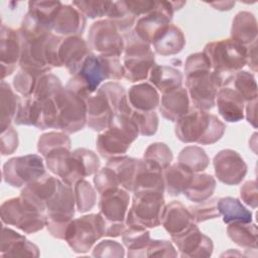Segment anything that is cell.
Returning <instances> with one entry per match:
<instances>
[{"instance_id":"obj_1","label":"cell","mask_w":258,"mask_h":258,"mask_svg":"<svg viewBox=\"0 0 258 258\" xmlns=\"http://www.w3.org/2000/svg\"><path fill=\"white\" fill-rule=\"evenodd\" d=\"M122 78L124 68L119 57L96 55L91 52L66 88L87 100L104 80L119 81Z\"/></svg>"},{"instance_id":"obj_2","label":"cell","mask_w":258,"mask_h":258,"mask_svg":"<svg viewBox=\"0 0 258 258\" xmlns=\"http://www.w3.org/2000/svg\"><path fill=\"white\" fill-rule=\"evenodd\" d=\"M203 52L210 61L218 88L232 85L236 73L247 64V48L233 39L210 42Z\"/></svg>"},{"instance_id":"obj_3","label":"cell","mask_w":258,"mask_h":258,"mask_svg":"<svg viewBox=\"0 0 258 258\" xmlns=\"http://www.w3.org/2000/svg\"><path fill=\"white\" fill-rule=\"evenodd\" d=\"M45 159L48 169L68 185L97 172L100 166L98 156L85 148H78L73 152L69 148H62L47 155Z\"/></svg>"},{"instance_id":"obj_4","label":"cell","mask_w":258,"mask_h":258,"mask_svg":"<svg viewBox=\"0 0 258 258\" xmlns=\"http://www.w3.org/2000/svg\"><path fill=\"white\" fill-rule=\"evenodd\" d=\"M225 124L216 116L192 107L176 121L175 135L184 143L202 145L217 142L224 134Z\"/></svg>"},{"instance_id":"obj_5","label":"cell","mask_w":258,"mask_h":258,"mask_svg":"<svg viewBox=\"0 0 258 258\" xmlns=\"http://www.w3.org/2000/svg\"><path fill=\"white\" fill-rule=\"evenodd\" d=\"M124 88L116 82H108L86 100L87 124L95 131L107 129L118 112Z\"/></svg>"},{"instance_id":"obj_6","label":"cell","mask_w":258,"mask_h":258,"mask_svg":"<svg viewBox=\"0 0 258 258\" xmlns=\"http://www.w3.org/2000/svg\"><path fill=\"white\" fill-rule=\"evenodd\" d=\"M138 135V128L128 113L118 111L110 126L99 134L97 150L104 158L122 155Z\"/></svg>"},{"instance_id":"obj_7","label":"cell","mask_w":258,"mask_h":258,"mask_svg":"<svg viewBox=\"0 0 258 258\" xmlns=\"http://www.w3.org/2000/svg\"><path fill=\"white\" fill-rule=\"evenodd\" d=\"M124 42V78L130 82L147 79L155 64L154 53L150 49V44L142 40L135 31L126 32Z\"/></svg>"},{"instance_id":"obj_8","label":"cell","mask_w":258,"mask_h":258,"mask_svg":"<svg viewBox=\"0 0 258 258\" xmlns=\"http://www.w3.org/2000/svg\"><path fill=\"white\" fill-rule=\"evenodd\" d=\"M56 122L55 129L66 133H75L87 123L86 100L68 88H62L54 97Z\"/></svg>"},{"instance_id":"obj_9","label":"cell","mask_w":258,"mask_h":258,"mask_svg":"<svg viewBox=\"0 0 258 258\" xmlns=\"http://www.w3.org/2000/svg\"><path fill=\"white\" fill-rule=\"evenodd\" d=\"M164 209L163 192L157 190H139L134 192L132 206L127 213L126 226L154 228L161 224Z\"/></svg>"},{"instance_id":"obj_10","label":"cell","mask_w":258,"mask_h":258,"mask_svg":"<svg viewBox=\"0 0 258 258\" xmlns=\"http://www.w3.org/2000/svg\"><path fill=\"white\" fill-rule=\"evenodd\" d=\"M1 220L30 234L41 230L46 225V215L24 198H14L1 206Z\"/></svg>"},{"instance_id":"obj_11","label":"cell","mask_w":258,"mask_h":258,"mask_svg":"<svg viewBox=\"0 0 258 258\" xmlns=\"http://www.w3.org/2000/svg\"><path fill=\"white\" fill-rule=\"evenodd\" d=\"M105 220L100 214H91L73 220L66 233V241L78 253L89 251L92 246L105 236Z\"/></svg>"},{"instance_id":"obj_12","label":"cell","mask_w":258,"mask_h":258,"mask_svg":"<svg viewBox=\"0 0 258 258\" xmlns=\"http://www.w3.org/2000/svg\"><path fill=\"white\" fill-rule=\"evenodd\" d=\"M45 175V169L40 156L35 154L9 159L3 166L5 182L20 187L27 185Z\"/></svg>"},{"instance_id":"obj_13","label":"cell","mask_w":258,"mask_h":258,"mask_svg":"<svg viewBox=\"0 0 258 258\" xmlns=\"http://www.w3.org/2000/svg\"><path fill=\"white\" fill-rule=\"evenodd\" d=\"M89 46L99 55L119 57L124 51V38L110 20H99L90 28Z\"/></svg>"},{"instance_id":"obj_14","label":"cell","mask_w":258,"mask_h":258,"mask_svg":"<svg viewBox=\"0 0 258 258\" xmlns=\"http://www.w3.org/2000/svg\"><path fill=\"white\" fill-rule=\"evenodd\" d=\"M185 85L195 108L206 111L215 106L218 86L211 70L187 74Z\"/></svg>"},{"instance_id":"obj_15","label":"cell","mask_w":258,"mask_h":258,"mask_svg":"<svg viewBox=\"0 0 258 258\" xmlns=\"http://www.w3.org/2000/svg\"><path fill=\"white\" fill-rule=\"evenodd\" d=\"M173 12L174 8L171 2H156L155 8L151 12L141 16L137 20L134 30L135 33L142 40L150 44L155 36L169 25Z\"/></svg>"},{"instance_id":"obj_16","label":"cell","mask_w":258,"mask_h":258,"mask_svg":"<svg viewBox=\"0 0 258 258\" xmlns=\"http://www.w3.org/2000/svg\"><path fill=\"white\" fill-rule=\"evenodd\" d=\"M214 166L218 179L229 185L240 183L247 172L245 161L232 149H224L216 154Z\"/></svg>"},{"instance_id":"obj_17","label":"cell","mask_w":258,"mask_h":258,"mask_svg":"<svg viewBox=\"0 0 258 258\" xmlns=\"http://www.w3.org/2000/svg\"><path fill=\"white\" fill-rule=\"evenodd\" d=\"M171 239L182 257H209L212 255V240L204 235L196 224Z\"/></svg>"},{"instance_id":"obj_18","label":"cell","mask_w":258,"mask_h":258,"mask_svg":"<svg viewBox=\"0 0 258 258\" xmlns=\"http://www.w3.org/2000/svg\"><path fill=\"white\" fill-rule=\"evenodd\" d=\"M90 53L89 44L80 36L62 38L57 51L59 67L64 66L70 74L74 76Z\"/></svg>"},{"instance_id":"obj_19","label":"cell","mask_w":258,"mask_h":258,"mask_svg":"<svg viewBox=\"0 0 258 258\" xmlns=\"http://www.w3.org/2000/svg\"><path fill=\"white\" fill-rule=\"evenodd\" d=\"M129 206V195L124 188L108 190L101 195L99 202L100 215L106 222L123 223Z\"/></svg>"},{"instance_id":"obj_20","label":"cell","mask_w":258,"mask_h":258,"mask_svg":"<svg viewBox=\"0 0 258 258\" xmlns=\"http://www.w3.org/2000/svg\"><path fill=\"white\" fill-rule=\"evenodd\" d=\"M1 67L2 79L14 71L17 61L20 59L21 41L19 32L6 26H1Z\"/></svg>"},{"instance_id":"obj_21","label":"cell","mask_w":258,"mask_h":258,"mask_svg":"<svg viewBox=\"0 0 258 258\" xmlns=\"http://www.w3.org/2000/svg\"><path fill=\"white\" fill-rule=\"evenodd\" d=\"M161 224L170 236L174 237L183 233L196 223L190 212L181 203L173 201L164 207Z\"/></svg>"},{"instance_id":"obj_22","label":"cell","mask_w":258,"mask_h":258,"mask_svg":"<svg viewBox=\"0 0 258 258\" xmlns=\"http://www.w3.org/2000/svg\"><path fill=\"white\" fill-rule=\"evenodd\" d=\"M86 26V18L74 5H62L57 11L52 30L61 35L79 36L82 35Z\"/></svg>"},{"instance_id":"obj_23","label":"cell","mask_w":258,"mask_h":258,"mask_svg":"<svg viewBox=\"0 0 258 258\" xmlns=\"http://www.w3.org/2000/svg\"><path fill=\"white\" fill-rule=\"evenodd\" d=\"M218 111L224 120L228 122H238L244 117V99L231 88H222L216 96Z\"/></svg>"},{"instance_id":"obj_24","label":"cell","mask_w":258,"mask_h":258,"mask_svg":"<svg viewBox=\"0 0 258 258\" xmlns=\"http://www.w3.org/2000/svg\"><path fill=\"white\" fill-rule=\"evenodd\" d=\"M187 90L178 88L169 93L163 94L159 105L161 115L169 121H177L189 110Z\"/></svg>"},{"instance_id":"obj_25","label":"cell","mask_w":258,"mask_h":258,"mask_svg":"<svg viewBox=\"0 0 258 258\" xmlns=\"http://www.w3.org/2000/svg\"><path fill=\"white\" fill-rule=\"evenodd\" d=\"M2 256H38V248L24 236L3 227L1 236Z\"/></svg>"},{"instance_id":"obj_26","label":"cell","mask_w":258,"mask_h":258,"mask_svg":"<svg viewBox=\"0 0 258 258\" xmlns=\"http://www.w3.org/2000/svg\"><path fill=\"white\" fill-rule=\"evenodd\" d=\"M231 39L247 47L257 40V22L252 13L241 11L233 19Z\"/></svg>"},{"instance_id":"obj_27","label":"cell","mask_w":258,"mask_h":258,"mask_svg":"<svg viewBox=\"0 0 258 258\" xmlns=\"http://www.w3.org/2000/svg\"><path fill=\"white\" fill-rule=\"evenodd\" d=\"M151 43L156 53L171 55L179 52L183 48L185 38L177 26L169 24L155 36Z\"/></svg>"},{"instance_id":"obj_28","label":"cell","mask_w":258,"mask_h":258,"mask_svg":"<svg viewBox=\"0 0 258 258\" xmlns=\"http://www.w3.org/2000/svg\"><path fill=\"white\" fill-rule=\"evenodd\" d=\"M126 97L131 108L138 111L152 112L159 105V95L156 89L148 83L132 86Z\"/></svg>"},{"instance_id":"obj_29","label":"cell","mask_w":258,"mask_h":258,"mask_svg":"<svg viewBox=\"0 0 258 258\" xmlns=\"http://www.w3.org/2000/svg\"><path fill=\"white\" fill-rule=\"evenodd\" d=\"M148 78L153 87L158 89L162 94H166L180 88L182 83L181 73L178 70L167 66L154 64Z\"/></svg>"},{"instance_id":"obj_30","label":"cell","mask_w":258,"mask_h":258,"mask_svg":"<svg viewBox=\"0 0 258 258\" xmlns=\"http://www.w3.org/2000/svg\"><path fill=\"white\" fill-rule=\"evenodd\" d=\"M194 171L180 162L174 163L164 169L163 180L166 191L171 196H178L188 186Z\"/></svg>"},{"instance_id":"obj_31","label":"cell","mask_w":258,"mask_h":258,"mask_svg":"<svg viewBox=\"0 0 258 258\" xmlns=\"http://www.w3.org/2000/svg\"><path fill=\"white\" fill-rule=\"evenodd\" d=\"M137 163L138 159L135 158L128 156H114L109 158L107 166L113 169L119 181V185H121L122 188L128 191H133Z\"/></svg>"},{"instance_id":"obj_32","label":"cell","mask_w":258,"mask_h":258,"mask_svg":"<svg viewBox=\"0 0 258 258\" xmlns=\"http://www.w3.org/2000/svg\"><path fill=\"white\" fill-rule=\"evenodd\" d=\"M118 111H124L128 113V115L136 124L140 135L150 136L157 131V127H158L157 114L154 111L143 112V111L134 110L133 108H131L126 95L121 100Z\"/></svg>"},{"instance_id":"obj_33","label":"cell","mask_w":258,"mask_h":258,"mask_svg":"<svg viewBox=\"0 0 258 258\" xmlns=\"http://www.w3.org/2000/svg\"><path fill=\"white\" fill-rule=\"evenodd\" d=\"M122 239L128 248V256L140 257L145 256L146 248L150 242V235L146 228L129 225L125 228Z\"/></svg>"},{"instance_id":"obj_34","label":"cell","mask_w":258,"mask_h":258,"mask_svg":"<svg viewBox=\"0 0 258 258\" xmlns=\"http://www.w3.org/2000/svg\"><path fill=\"white\" fill-rule=\"evenodd\" d=\"M216 187L215 178L208 173H197L192 175V178L188 186L184 189V196L191 202L202 203L210 199Z\"/></svg>"},{"instance_id":"obj_35","label":"cell","mask_w":258,"mask_h":258,"mask_svg":"<svg viewBox=\"0 0 258 258\" xmlns=\"http://www.w3.org/2000/svg\"><path fill=\"white\" fill-rule=\"evenodd\" d=\"M217 208L220 215H223V221L226 224L240 222L250 223L252 221V213L248 211L237 199L222 198L217 202Z\"/></svg>"},{"instance_id":"obj_36","label":"cell","mask_w":258,"mask_h":258,"mask_svg":"<svg viewBox=\"0 0 258 258\" xmlns=\"http://www.w3.org/2000/svg\"><path fill=\"white\" fill-rule=\"evenodd\" d=\"M60 6L61 3L58 1H30L27 13L44 28L51 31L54 17Z\"/></svg>"},{"instance_id":"obj_37","label":"cell","mask_w":258,"mask_h":258,"mask_svg":"<svg viewBox=\"0 0 258 258\" xmlns=\"http://www.w3.org/2000/svg\"><path fill=\"white\" fill-rule=\"evenodd\" d=\"M42 116V102L30 97L20 101L14 122L18 125H32L39 128Z\"/></svg>"},{"instance_id":"obj_38","label":"cell","mask_w":258,"mask_h":258,"mask_svg":"<svg viewBox=\"0 0 258 258\" xmlns=\"http://www.w3.org/2000/svg\"><path fill=\"white\" fill-rule=\"evenodd\" d=\"M228 235L236 244L244 248L256 249L257 228L256 225L249 223L235 222L228 226Z\"/></svg>"},{"instance_id":"obj_39","label":"cell","mask_w":258,"mask_h":258,"mask_svg":"<svg viewBox=\"0 0 258 258\" xmlns=\"http://www.w3.org/2000/svg\"><path fill=\"white\" fill-rule=\"evenodd\" d=\"M20 100L10 86L4 81L1 82V129L2 131L10 127L11 121L15 118Z\"/></svg>"},{"instance_id":"obj_40","label":"cell","mask_w":258,"mask_h":258,"mask_svg":"<svg viewBox=\"0 0 258 258\" xmlns=\"http://www.w3.org/2000/svg\"><path fill=\"white\" fill-rule=\"evenodd\" d=\"M178 162L194 172L205 170L209 165V157L205 150L199 146H186L178 155Z\"/></svg>"},{"instance_id":"obj_41","label":"cell","mask_w":258,"mask_h":258,"mask_svg":"<svg viewBox=\"0 0 258 258\" xmlns=\"http://www.w3.org/2000/svg\"><path fill=\"white\" fill-rule=\"evenodd\" d=\"M107 16L108 20H110L118 30L124 31L125 33L133 26L136 18L126 7L124 1L112 2Z\"/></svg>"},{"instance_id":"obj_42","label":"cell","mask_w":258,"mask_h":258,"mask_svg":"<svg viewBox=\"0 0 258 258\" xmlns=\"http://www.w3.org/2000/svg\"><path fill=\"white\" fill-rule=\"evenodd\" d=\"M62 89L59 79L51 74H44L39 77L32 98L44 102L54 97Z\"/></svg>"},{"instance_id":"obj_43","label":"cell","mask_w":258,"mask_h":258,"mask_svg":"<svg viewBox=\"0 0 258 258\" xmlns=\"http://www.w3.org/2000/svg\"><path fill=\"white\" fill-rule=\"evenodd\" d=\"M144 160L164 170L172 160V153L166 144L156 142L147 147L144 152Z\"/></svg>"},{"instance_id":"obj_44","label":"cell","mask_w":258,"mask_h":258,"mask_svg":"<svg viewBox=\"0 0 258 258\" xmlns=\"http://www.w3.org/2000/svg\"><path fill=\"white\" fill-rule=\"evenodd\" d=\"M233 85L245 102L257 99V85L252 74L246 71H238L234 77Z\"/></svg>"},{"instance_id":"obj_45","label":"cell","mask_w":258,"mask_h":258,"mask_svg":"<svg viewBox=\"0 0 258 258\" xmlns=\"http://www.w3.org/2000/svg\"><path fill=\"white\" fill-rule=\"evenodd\" d=\"M63 147L71 148V140L68 135L59 132H49L40 136L37 149L45 157L49 153Z\"/></svg>"},{"instance_id":"obj_46","label":"cell","mask_w":258,"mask_h":258,"mask_svg":"<svg viewBox=\"0 0 258 258\" xmlns=\"http://www.w3.org/2000/svg\"><path fill=\"white\" fill-rule=\"evenodd\" d=\"M75 201L79 212L84 213L92 209L96 202V194L90 182L81 179L75 184Z\"/></svg>"},{"instance_id":"obj_47","label":"cell","mask_w":258,"mask_h":258,"mask_svg":"<svg viewBox=\"0 0 258 258\" xmlns=\"http://www.w3.org/2000/svg\"><path fill=\"white\" fill-rule=\"evenodd\" d=\"M40 76L42 75H37L21 69L17 73V75L14 77V80H13L14 89L24 98H30L32 97L35 91V87Z\"/></svg>"},{"instance_id":"obj_48","label":"cell","mask_w":258,"mask_h":258,"mask_svg":"<svg viewBox=\"0 0 258 258\" xmlns=\"http://www.w3.org/2000/svg\"><path fill=\"white\" fill-rule=\"evenodd\" d=\"M83 15L97 18L107 15L112 5L111 1H74L72 3Z\"/></svg>"},{"instance_id":"obj_49","label":"cell","mask_w":258,"mask_h":258,"mask_svg":"<svg viewBox=\"0 0 258 258\" xmlns=\"http://www.w3.org/2000/svg\"><path fill=\"white\" fill-rule=\"evenodd\" d=\"M217 202L218 199H213L210 201L207 200L198 206L190 207L188 211L190 212L195 223H201L210 219L218 218L220 213L217 208Z\"/></svg>"},{"instance_id":"obj_50","label":"cell","mask_w":258,"mask_h":258,"mask_svg":"<svg viewBox=\"0 0 258 258\" xmlns=\"http://www.w3.org/2000/svg\"><path fill=\"white\" fill-rule=\"evenodd\" d=\"M94 183L98 192L101 195L119 187V181L115 172L107 165L95 174Z\"/></svg>"},{"instance_id":"obj_51","label":"cell","mask_w":258,"mask_h":258,"mask_svg":"<svg viewBox=\"0 0 258 258\" xmlns=\"http://www.w3.org/2000/svg\"><path fill=\"white\" fill-rule=\"evenodd\" d=\"M176 252L168 241L165 240H150L145 256H176Z\"/></svg>"},{"instance_id":"obj_52","label":"cell","mask_w":258,"mask_h":258,"mask_svg":"<svg viewBox=\"0 0 258 258\" xmlns=\"http://www.w3.org/2000/svg\"><path fill=\"white\" fill-rule=\"evenodd\" d=\"M93 256H110V257H122L124 256L123 247L116 241L105 240L100 242L93 252Z\"/></svg>"},{"instance_id":"obj_53","label":"cell","mask_w":258,"mask_h":258,"mask_svg":"<svg viewBox=\"0 0 258 258\" xmlns=\"http://www.w3.org/2000/svg\"><path fill=\"white\" fill-rule=\"evenodd\" d=\"M207 70H211V64L204 52H197V53L190 54L185 60V64H184L185 75L194 72H198V71H207Z\"/></svg>"},{"instance_id":"obj_54","label":"cell","mask_w":258,"mask_h":258,"mask_svg":"<svg viewBox=\"0 0 258 258\" xmlns=\"http://www.w3.org/2000/svg\"><path fill=\"white\" fill-rule=\"evenodd\" d=\"M18 146L17 132L10 126L2 131L1 135V153L3 155L11 154Z\"/></svg>"},{"instance_id":"obj_55","label":"cell","mask_w":258,"mask_h":258,"mask_svg":"<svg viewBox=\"0 0 258 258\" xmlns=\"http://www.w3.org/2000/svg\"><path fill=\"white\" fill-rule=\"evenodd\" d=\"M126 7L129 11L136 17L140 15H145L151 12L155 8V1H146V0H137V1H124Z\"/></svg>"},{"instance_id":"obj_56","label":"cell","mask_w":258,"mask_h":258,"mask_svg":"<svg viewBox=\"0 0 258 258\" xmlns=\"http://www.w3.org/2000/svg\"><path fill=\"white\" fill-rule=\"evenodd\" d=\"M257 183L254 180H249L245 182L241 189H240V196L241 199L250 207L255 209L257 207Z\"/></svg>"},{"instance_id":"obj_57","label":"cell","mask_w":258,"mask_h":258,"mask_svg":"<svg viewBox=\"0 0 258 258\" xmlns=\"http://www.w3.org/2000/svg\"><path fill=\"white\" fill-rule=\"evenodd\" d=\"M256 103H257V99L247 102V108H246L247 120L254 127H256Z\"/></svg>"},{"instance_id":"obj_58","label":"cell","mask_w":258,"mask_h":258,"mask_svg":"<svg viewBox=\"0 0 258 258\" xmlns=\"http://www.w3.org/2000/svg\"><path fill=\"white\" fill-rule=\"evenodd\" d=\"M234 4H235V2H232V1H226V2L223 1V2L210 3V5L214 6L215 9H219V10H230Z\"/></svg>"}]
</instances>
